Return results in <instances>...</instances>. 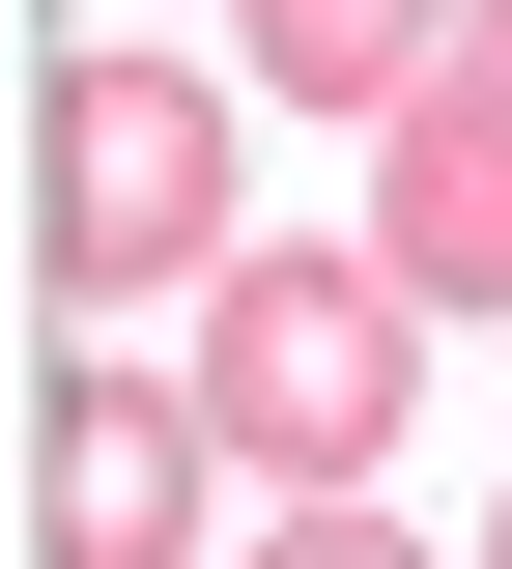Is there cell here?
<instances>
[{"label": "cell", "instance_id": "obj_1", "mask_svg": "<svg viewBox=\"0 0 512 569\" xmlns=\"http://www.w3.org/2000/svg\"><path fill=\"white\" fill-rule=\"evenodd\" d=\"M171 370H200V427H228L285 512H342L370 456H399V399H428V284L370 257V228H257V257L200 284Z\"/></svg>", "mask_w": 512, "mask_h": 569}, {"label": "cell", "instance_id": "obj_2", "mask_svg": "<svg viewBox=\"0 0 512 569\" xmlns=\"http://www.w3.org/2000/svg\"><path fill=\"white\" fill-rule=\"evenodd\" d=\"M29 257L86 284V313H200L228 257H257V114H228L200 58H143V29H114V58H58L29 86Z\"/></svg>", "mask_w": 512, "mask_h": 569}, {"label": "cell", "instance_id": "obj_3", "mask_svg": "<svg viewBox=\"0 0 512 569\" xmlns=\"http://www.w3.org/2000/svg\"><path fill=\"white\" fill-rule=\"evenodd\" d=\"M29 569H200V485H228V427H200V370H58L29 399Z\"/></svg>", "mask_w": 512, "mask_h": 569}, {"label": "cell", "instance_id": "obj_4", "mask_svg": "<svg viewBox=\"0 0 512 569\" xmlns=\"http://www.w3.org/2000/svg\"><path fill=\"white\" fill-rule=\"evenodd\" d=\"M370 257L428 284V313H512V114L484 86H428V114L370 142Z\"/></svg>", "mask_w": 512, "mask_h": 569}, {"label": "cell", "instance_id": "obj_5", "mask_svg": "<svg viewBox=\"0 0 512 569\" xmlns=\"http://www.w3.org/2000/svg\"><path fill=\"white\" fill-rule=\"evenodd\" d=\"M428 86H455V0H257V114H370L399 142Z\"/></svg>", "mask_w": 512, "mask_h": 569}, {"label": "cell", "instance_id": "obj_6", "mask_svg": "<svg viewBox=\"0 0 512 569\" xmlns=\"http://www.w3.org/2000/svg\"><path fill=\"white\" fill-rule=\"evenodd\" d=\"M257 569H428V541H399V512L342 485V512H257Z\"/></svg>", "mask_w": 512, "mask_h": 569}, {"label": "cell", "instance_id": "obj_7", "mask_svg": "<svg viewBox=\"0 0 512 569\" xmlns=\"http://www.w3.org/2000/svg\"><path fill=\"white\" fill-rule=\"evenodd\" d=\"M455 86H484V114H512V0H455Z\"/></svg>", "mask_w": 512, "mask_h": 569}, {"label": "cell", "instance_id": "obj_8", "mask_svg": "<svg viewBox=\"0 0 512 569\" xmlns=\"http://www.w3.org/2000/svg\"><path fill=\"white\" fill-rule=\"evenodd\" d=\"M484 569H512V485H484Z\"/></svg>", "mask_w": 512, "mask_h": 569}]
</instances>
